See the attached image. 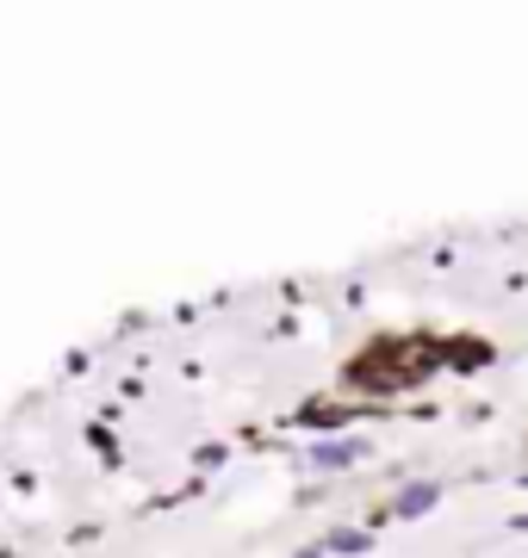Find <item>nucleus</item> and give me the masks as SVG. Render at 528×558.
Instances as JSON below:
<instances>
[{
    "label": "nucleus",
    "instance_id": "obj_2",
    "mask_svg": "<svg viewBox=\"0 0 528 558\" xmlns=\"http://www.w3.org/2000/svg\"><path fill=\"white\" fill-rule=\"evenodd\" d=\"M523 534H528V515H523Z\"/></svg>",
    "mask_w": 528,
    "mask_h": 558
},
{
    "label": "nucleus",
    "instance_id": "obj_1",
    "mask_svg": "<svg viewBox=\"0 0 528 558\" xmlns=\"http://www.w3.org/2000/svg\"><path fill=\"white\" fill-rule=\"evenodd\" d=\"M429 502H435V484H417L410 497H398V509H405V515H417V509H429Z\"/></svg>",
    "mask_w": 528,
    "mask_h": 558
}]
</instances>
